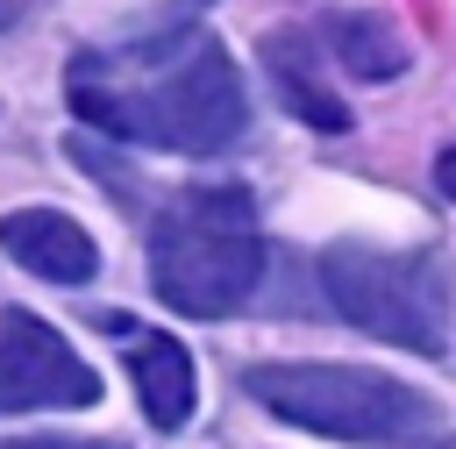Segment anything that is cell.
Wrapping results in <instances>:
<instances>
[{
  "instance_id": "6da1fadb",
  "label": "cell",
  "mask_w": 456,
  "mask_h": 449,
  "mask_svg": "<svg viewBox=\"0 0 456 449\" xmlns=\"http://www.w3.org/2000/svg\"><path fill=\"white\" fill-rule=\"evenodd\" d=\"M142 71H114V57L78 50L64 64V100L86 128L121 135V143H150V150H178V157H214L242 135L249 100H242V71L214 36H185L171 57L164 43H135Z\"/></svg>"
},
{
  "instance_id": "7a4b0ae2",
  "label": "cell",
  "mask_w": 456,
  "mask_h": 449,
  "mask_svg": "<svg viewBox=\"0 0 456 449\" xmlns=\"http://www.w3.org/2000/svg\"><path fill=\"white\" fill-rule=\"evenodd\" d=\"M150 285L192 321H228L264 285V228L242 185H192L150 221Z\"/></svg>"
},
{
  "instance_id": "3957f363",
  "label": "cell",
  "mask_w": 456,
  "mask_h": 449,
  "mask_svg": "<svg viewBox=\"0 0 456 449\" xmlns=\"http://www.w3.org/2000/svg\"><path fill=\"white\" fill-rule=\"evenodd\" d=\"M242 392L285 428L328 442H420L442 420V406L420 385L363 363H256L242 371Z\"/></svg>"
},
{
  "instance_id": "277c9868",
  "label": "cell",
  "mask_w": 456,
  "mask_h": 449,
  "mask_svg": "<svg viewBox=\"0 0 456 449\" xmlns=\"http://www.w3.org/2000/svg\"><path fill=\"white\" fill-rule=\"evenodd\" d=\"M321 292L328 306L399 349L442 356L449 349V285L428 249H370V242H335L321 249Z\"/></svg>"
},
{
  "instance_id": "5b68a950",
  "label": "cell",
  "mask_w": 456,
  "mask_h": 449,
  "mask_svg": "<svg viewBox=\"0 0 456 449\" xmlns=\"http://www.w3.org/2000/svg\"><path fill=\"white\" fill-rule=\"evenodd\" d=\"M100 371L36 314H0V413H50V406H93Z\"/></svg>"
},
{
  "instance_id": "8992f818",
  "label": "cell",
  "mask_w": 456,
  "mask_h": 449,
  "mask_svg": "<svg viewBox=\"0 0 456 449\" xmlns=\"http://www.w3.org/2000/svg\"><path fill=\"white\" fill-rule=\"evenodd\" d=\"M0 249H7L21 271L50 278V285H86V278L100 271V242H93L71 214H57V207H14V214L0 221Z\"/></svg>"
},
{
  "instance_id": "52a82bcc",
  "label": "cell",
  "mask_w": 456,
  "mask_h": 449,
  "mask_svg": "<svg viewBox=\"0 0 456 449\" xmlns=\"http://www.w3.org/2000/svg\"><path fill=\"white\" fill-rule=\"evenodd\" d=\"M128 378H135V399L150 413V428H185L192 413V356L178 335H135L128 342Z\"/></svg>"
},
{
  "instance_id": "ba28073f",
  "label": "cell",
  "mask_w": 456,
  "mask_h": 449,
  "mask_svg": "<svg viewBox=\"0 0 456 449\" xmlns=\"http://www.w3.org/2000/svg\"><path fill=\"white\" fill-rule=\"evenodd\" d=\"M264 71H271V86H278V100L306 121V128H321V135H342L349 128V107L314 78V36H264Z\"/></svg>"
},
{
  "instance_id": "9c48e42d",
  "label": "cell",
  "mask_w": 456,
  "mask_h": 449,
  "mask_svg": "<svg viewBox=\"0 0 456 449\" xmlns=\"http://www.w3.org/2000/svg\"><path fill=\"white\" fill-rule=\"evenodd\" d=\"M328 50L356 78H370V86H385V78L406 71V43H399V29L385 14H328Z\"/></svg>"
},
{
  "instance_id": "30bf717a",
  "label": "cell",
  "mask_w": 456,
  "mask_h": 449,
  "mask_svg": "<svg viewBox=\"0 0 456 449\" xmlns=\"http://www.w3.org/2000/svg\"><path fill=\"white\" fill-rule=\"evenodd\" d=\"M435 185H442V192H449V200H456V143H449V150H442V157H435Z\"/></svg>"
},
{
  "instance_id": "8fae6325",
  "label": "cell",
  "mask_w": 456,
  "mask_h": 449,
  "mask_svg": "<svg viewBox=\"0 0 456 449\" xmlns=\"http://www.w3.org/2000/svg\"><path fill=\"white\" fill-rule=\"evenodd\" d=\"M0 449H78V442H0Z\"/></svg>"
}]
</instances>
